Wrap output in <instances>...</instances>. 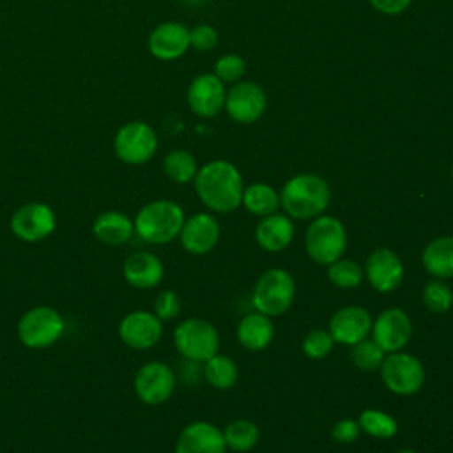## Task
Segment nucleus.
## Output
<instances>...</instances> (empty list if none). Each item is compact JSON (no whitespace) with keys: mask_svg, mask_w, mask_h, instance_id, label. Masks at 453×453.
<instances>
[{"mask_svg":"<svg viewBox=\"0 0 453 453\" xmlns=\"http://www.w3.org/2000/svg\"><path fill=\"white\" fill-rule=\"evenodd\" d=\"M195 189L205 207L226 214L241 205L244 184L234 163L216 159L196 172Z\"/></svg>","mask_w":453,"mask_h":453,"instance_id":"1","label":"nucleus"},{"mask_svg":"<svg viewBox=\"0 0 453 453\" xmlns=\"http://www.w3.org/2000/svg\"><path fill=\"white\" fill-rule=\"evenodd\" d=\"M329 202V184L315 173H297L280 191V205L292 219H313L327 209Z\"/></svg>","mask_w":453,"mask_h":453,"instance_id":"2","label":"nucleus"},{"mask_svg":"<svg viewBox=\"0 0 453 453\" xmlns=\"http://www.w3.org/2000/svg\"><path fill=\"white\" fill-rule=\"evenodd\" d=\"M184 219V211L179 203L161 198L145 203L138 211L134 230L150 244H165L180 234Z\"/></svg>","mask_w":453,"mask_h":453,"instance_id":"3","label":"nucleus"},{"mask_svg":"<svg viewBox=\"0 0 453 453\" xmlns=\"http://www.w3.org/2000/svg\"><path fill=\"white\" fill-rule=\"evenodd\" d=\"M308 257L319 265H329L342 258L347 248V230L334 216H317L304 234Z\"/></svg>","mask_w":453,"mask_h":453,"instance_id":"4","label":"nucleus"},{"mask_svg":"<svg viewBox=\"0 0 453 453\" xmlns=\"http://www.w3.org/2000/svg\"><path fill=\"white\" fill-rule=\"evenodd\" d=\"M296 281L285 269L273 267L260 274L251 292V304L267 317L283 315L294 303Z\"/></svg>","mask_w":453,"mask_h":453,"instance_id":"5","label":"nucleus"},{"mask_svg":"<svg viewBox=\"0 0 453 453\" xmlns=\"http://www.w3.org/2000/svg\"><path fill=\"white\" fill-rule=\"evenodd\" d=\"M379 370L384 386L400 396L418 393L425 382V368L421 361L409 352L398 350L386 354Z\"/></svg>","mask_w":453,"mask_h":453,"instance_id":"6","label":"nucleus"},{"mask_svg":"<svg viewBox=\"0 0 453 453\" xmlns=\"http://www.w3.org/2000/svg\"><path fill=\"white\" fill-rule=\"evenodd\" d=\"M177 350L189 361H207L218 352L219 334L203 319H186L173 331Z\"/></svg>","mask_w":453,"mask_h":453,"instance_id":"7","label":"nucleus"},{"mask_svg":"<svg viewBox=\"0 0 453 453\" xmlns=\"http://www.w3.org/2000/svg\"><path fill=\"white\" fill-rule=\"evenodd\" d=\"M64 333L62 315L50 306H35L28 310L18 324V336L30 349H44L53 345Z\"/></svg>","mask_w":453,"mask_h":453,"instance_id":"8","label":"nucleus"},{"mask_svg":"<svg viewBox=\"0 0 453 453\" xmlns=\"http://www.w3.org/2000/svg\"><path fill=\"white\" fill-rule=\"evenodd\" d=\"M113 150L120 161L127 165H142L156 154L157 134L145 122H127L117 131Z\"/></svg>","mask_w":453,"mask_h":453,"instance_id":"9","label":"nucleus"},{"mask_svg":"<svg viewBox=\"0 0 453 453\" xmlns=\"http://www.w3.org/2000/svg\"><path fill=\"white\" fill-rule=\"evenodd\" d=\"M372 340L386 352L402 350L412 334V324L409 315L402 308H388L377 315L372 322Z\"/></svg>","mask_w":453,"mask_h":453,"instance_id":"10","label":"nucleus"},{"mask_svg":"<svg viewBox=\"0 0 453 453\" xmlns=\"http://www.w3.org/2000/svg\"><path fill=\"white\" fill-rule=\"evenodd\" d=\"M175 389V375L172 368L161 361L145 363L134 377V391L147 405L166 402Z\"/></svg>","mask_w":453,"mask_h":453,"instance_id":"11","label":"nucleus"},{"mask_svg":"<svg viewBox=\"0 0 453 453\" xmlns=\"http://www.w3.org/2000/svg\"><path fill=\"white\" fill-rule=\"evenodd\" d=\"M365 276L372 288L380 294L395 292L405 276L403 262L389 248H377L372 251L365 264Z\"/></svg>","mask_w":453,"mask_h":453,"instance_id":"12","label":"nucleus"},{"mask_svg":"<svg viewBox=\"0 0 453 453\" xmlns=\"http://www.w3.org/2000/svg\"><path fill=\"white\" fill-rule=\"evenodd\" d=\"M267 106V97L262 87L255 81L235 83L225 97V108L230 119L241 124H251L262 117Z\"/></svg>","mask_w":453,"mask_h":453,"instance_id":"13","label":"nucleus"},{"mask_svg":"<svg viewBox=\"0 0 453 453\" xmlns=\"http://www.w3.org/2000/svg\"><path fill=\"white\" fill-rule=\"evenodd\" d=\"M57 219L51 207L41 202L21 205L11 218V230L16 237L35 242L48 237L55 230Z\"/></svg>","mask_w":453,"mask_h":453,"instance_id":"14","label":"nucleus"},{"mask_svg":"<svg viewBox=\"0 0 453 453\" xmlns=\"http://www.w3.org/2000/svg\"><path fill=\"white\" fill-rule=\"evenodd\" d=\"M372 315L363 306H343L333 313L329 320V333L334 343L356 345L372 331Z\"/></svg>","mask_w":453,"mask_h":453,"instance_id":"15","label":"nucleus"},{"mask_svg":"<svg viewBox=\"0 0 453 453\" xmlns=\"http://www.w3.org/2000/svg\"><path fill=\"white\" fill-rule=\"evenodd\" d=\"M221 226L219 221L209 212H196L184 219L180 228V244L186 251L193 255H205L216 248L219 241Z\"/></svg>","mask_w":453,"mask_h":453,"instance_id":"16","label":"nucleus"},{"mask_svg":"<svg viewBox=\"0 0 453 453\" xmlns=\"http://www.w3.org/2000/svg\"><path fill=\"white\" fill-rule=\"evenodd\" d=\"M119 334L127 347L134 350H145L161 340L163 322L156 317V313L133 311L120 320Z\"/></svg>","mask_w":453,"mask_h":453,"instance_id":"17","label":"nucleus"},{"mask_svg":"<svg viewBox=\"0 0 453 453\" xmlns=\"http://www.w3.org/2000/svg\"><path fill=\"white\" fill-rule=\"evenodd\" d=\"M226 90L223 81L211 73L196 76L188 88V104L198 115L211 119L225 106Z\"/></svg>","mask_w":453,"mask_h":453,"instance_id":"18","label":"nucleus"},{"mask_svg":"<svg viewBox=\"0 0 453 453\" xmlns=\"http://www.w3.org/2000/svg\"><path fill=\"white\" fill-rule=\"evenodd\" d=\"M147 44L152 57L159 60H175L191 46L189 28L177 21H165L150 32Z\"/></svg>","mask_w":453,"mask_h":453,"instance_id":"19","label":"nucleus"},{"mask_svg":"<svg viewBox=\"0 0 453 453\" xmlns=\"http://www.w3.org/2000/svg\"><path fill=\"white\" fill-rule=\"evenodd\" d=\"M223 430L207 421L189 423L177 439L175 453H225Z\"/></svg>","mask_w":453,"mask_h":453,"instance_id":"20","label":"nucleus"},{"mask_svg":"<svg viewBox=\"0 0 453 453\" xmlns=\"http://www.w3.org/2000/svg\"><path fill=\"white\" fill-rule=\"evenodd\" d=\"M294 230L296 228L292 218H288L287 214L273 212L258 221L255 228V241L262 250L278 253L290 246L294 239Z\"/></svg>","mask_w":453,"mask_h":453,"instance_id":"21","label":"nucleus"},{"mask_svg":"<svg viewBox=\"0 0 453 453\" xmlns=\"http://www.w3.org/2000/svg\"><path fill=\"white\" fill-rule=\"evenodd\" d=\"M122 273L129 285L136 288H152L161 283L165 267L154 253L134 251L126 258Z\"/></svg>","mask_w":453,"mask_h":453,"instance_id":"22","label":"nucleus"},{"mask_svg":"<svg viewBox=\"0 0 453 453\" xmlns=\"http://www.w3.org/2000/svg\"><path fill=\"white\" fill-rule=\"evenodd\" d=\"M274 338V324L271 317L264 313H248L241 319L237 326V340L239 343L253 352L264 350L271 345Z\"/></svg>","mask_w":453,"mask_h":453,"instance_id":"23","label":"nucleus"},{"mask_svg":"<svg viewBox=\"0 0 453 453\" xmlns=\"http://www.w3.org/2000/svg\"><path fill=\"white\" fill-rule=\"evenodd\" d=\"M421 264L434 278H453V235H442L430 241L421 253Z\"/></svg>","mask_w":453,"mask_h":453,"instance_id":"24","label":"nucleus"},{"mask_svg":"<svg viewBox=\"0 0 453 453\" xmlns=\"http://www.w3.org/2000/svg\"><path fill=\"white\" fill-rule=\"evenodd\" d=\"M134 230V223L122 212L106 211L99 214L94 221V235L104 244H122Z\"/></svg>","mask_w":453,"mask_h":453,"instance_id":"25","label":"nucleus"},{"mask_svg":"<svg viewBox=\"0 0 453 453\" xmlns=\"http://www.w3.org/2000/svg\"><path fill=\"white\" fill-rule=\"evenodd\" d=\"M241 203L248 212L264 218L276 212L280 207V193L265 182H255L244 188Z\"/></svg>","mask_w":453,"mask_h":453,"instance_id":"26","label":"nucleus"},{"mask_svg":"<svg viewBox=\"0 0 453 453\" xmlns=\"http://www.w3.org/2000/svg\"><path fill=\"white\" fill-rule=\"evenodd\" d=\"M223 439H225L226 448L244 453L257 446V442L260 439V430L253 421L241 418L225 426Z\"/></svg>","mask_w":453,"mask_h":453,"instance_id":"27","label":"nucleus"},{"mask_svg":"<svg viewBox=\"0 0 453 453\" xmlns=\"http://www.w3.org/2000/svg\"><path fill=\"white\" fill-rule=\"evenodd\" d=\"M205 379L216 389H230L237 382V365L226 354H214L205 361Z\"/></svg>","mask_w":453,"mask_h":453,"instance_id":"28","label":"nucleus"},{"mask_svg":"<svg viewBox=\"0 0 453 453\" xmlns=\"http://www.w3.org/2000/svg\"><path fill=\"white\" fill-rule=\"evenodd\" d=\"M163 170H165L166 177L172 179L173 182L186 184V182L195 180L198 166H196V161L191 156V152L177 149V150H172L165 156Z\"/></svg>","mask_w":453,"mask_h":453,"instance_id":"29","label":"nucleus"},{"mask_svg":"<svg viewBox=\"0 0 453 453\" xmlns=\"http://www.w3.org/2000/svg\"><path fill=\"white\" fill-rule=\"evenodd\" d=\"M359 426L365 434L375 439H391L398 432V423L396 419L379 409H365L359 414Z\"/></svg>","mask_w":453,"mask_h":453,"instance_id":"30","label":"nucleus"},{"mask_svg":"<svg viewBox=\"0 0 453 453\" xmlns=\"http://www.w3.org/2000/svg\"><path fill=\"white\" fill-rule=\"evenodd\" d=\"M365 271L352 258H338L327 265V278L338 288H356L363 281Z\"/></svg>","mask_w":453,"mask_h":453,"instance_id":"31","label":"nucleus"},{"mask_svg":"<svg viewBox=\"0 0 453 453\" xmlns=\"http://www.w3.org/2000/svg\"><path fill=\"white\" fill-rule=\"evenodd\" d=\"M423 304L434 313H444L453 306V290L444 280L434 278L423 288Z\"/></svg>","mask_w":453,"mask_h":453,"instance_id":"32","label":"nucleus"},{"mask_svg":"<svg viewBox=\"0 0 453 453\" xmlns=\"http://www.w3.org/2000/svg\"><path fill=\"white\" fill-rule=\"evenodd\" d=\"M384 357H386V352L373 340H366V338L352 345V350H350L352 363L365 372H373L380 368Z\"/></svg>","mask_w":453,"mask_h":453,"instance_id":"33","label":"nucleus"},{"mask_svg":"<svg viewBox=\"0 0 453 453\" xmlns=\"http://www.w3.org/2000/svg\"><path fill=\"white\" fill-rule=\"evenodd\" d=\"M334 347V340L326 329H311L303 340V352L310 359L326 357Z\"/></svg>","mask_w":453,"mask_h":453,"instance_id":"34","label":"nucleus"},{"mask_svg":"<svg viewBox=\"0 0 453 453\" xmlns=\"http://www.w3.org/2000/svg\"><path fill=\"white\" fill-rule=\"evenodd\" d=\"M246 71V62L242 57L235 53H226L218 58L214 65V74L223 81V83H234L237 81Z\"/></svg>","mask_w":453,"mask_h":453,"instance_id":"35","label":"nucleus"},{"mask_svg":"<svg viewBox=\"0 0 453 453\" xmlns=\"http://www.w3.org/2000/svg\"><path fill=\"white\" fill-rule=\"evenodd\" d=\"M154 313L163 320H172L180 313V297L173 290H163L154 301Z\"/></svg>","mask_w":453,"mask_h":453,"instance_id":"36","label":"nucleus"},{"mask_svg":"<svg viewBox=\"0 0 453 453\" xmlns=\"http://www.w3.org/2000/svg\"><path fill=\"white\" fill-rule=\"evenodd\" d=\"M218 42V32L211 25H196L189 30V44L198 51H209Z\"/></svg>","mask_w":453,"mask_h":453,"instance_id":"37","label":"nucleus"},{"mask_svg":"<svg viewBox=\"0 0 453 453\" xmlns=\"http://www.w3.org/2000/svg\"><path fill=\"white\" fill-rule=\"evenodd\" d=\"M359 434H361V426H359V421L356 419H340L334 423L331 430V437L342 444L356 441Z\"/></svg>","mask_w":453,"mask_h":453,"instance_id":"38","label":"nucleus"},{"mask_svg":"<svg viewBox=\"0 0 453 453\" xmlns=\"http://www.w3.org/2000/svg\"><path fill=\"white\" fill-rule=\"evenodd\" d=\"M368 2L375 11L382 14H400L411 4V0H368Z\"/></svg>","mask_w":453,"mask_h":453,"instance_id":"39","label":"nucleus"},{"mask_svg":"<svg viewBox=\"0 0 453 453\" xmlns=\"http://www.w3.org/2000/svg\"><path fill=\"white\" fill-rule=\"evenodd\" d=\"M188 5H202V4H205L207 0H184Z\"/></svg>","mask_w":453,"mask_h":453,"instance_id":"40","label":"nucleus"},{"mask_svg":"<svg viewBox=\"0 0 453 453\" xmlns=\"http://www.w3.org/2000/svg\"><path fill=\"white\" fill-rule=\"evenodd\" d=\"M396 453H416L414 449H409V448H403V449H398Z\"/></svg>","mask_w":453,"mask_h":453,"instance_id":"41","label":"nucleus"},{"mask_svg":"<svg viewBox=\"0 0 453 453\" xmlns=\"http://www.w3.org/2000/svg\"><path fill=\"white\" fill-rule=\"evenodd\" d=\"M451 179H453V170H451Z\"/></svg>","mask_w":453,"mask_h":453,"instance_id":"42","label":"nucleus"}]
</instances>
